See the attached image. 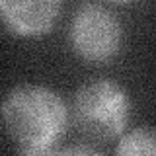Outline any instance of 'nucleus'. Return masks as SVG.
<instances>
[{
  "instance_id": "1",
  "label": "nucleus",
  "mask_w": 156,
  "mask_h": 156,
  "mask_svg": "<svg viewBox=\"0 0 156 156\" xmlns=\"http://www.w3.org/2000/svg\"><path fill=\"white\" fill-rule=\"evenodd\" d=\"M68 107L55 90L41 84H18L2 101V121L10 143L20 154L57 152L68 127Z\"/></svg>"
},
{
  "instance_id": "2",
  "label": "nucleus",
  "mask_w": 156,
  "mask_h": 156,
  "mask_svg": "<svg viewBox=\"0 0 156 156\" xmlns=\"http://www.w3.org/2000/svg\"><path fill=\"white\" fill-rule=\"evenodd\" d=\"M72 121L84 136L98 143L119 139L133 113L129 92L107 78L84 82L72 98Z\"/></svg>"
},
{
  "instance_id": "3",
  "label": "nucleus",
  "mask_w": 156,
  "mask_h": 156,
  "mask_svg": "<svg viewBox=\"0 0 156 156\" xmlns=\"http://www.w3.org/2000/svg\"><path fill=\"white\" fill-rule=\"evenodd\" d=\"M68 45L84 62H105L123 45V26L113 12L100 4H82L68 23Z\"/></svg>"
},
{
  "instance_id": "4",
  "label": "nucleus",
  "mask_w": 156,
  "mask_h": 156,
  "mask_svg": "<svg viewBox=\"0 0 156 156\" xmlns=\"http://www.w3.org/2000/svg\"><path fill=\"white\" fill-rule=\"evenodd\" d=\"M62 0H0L2 23L12 35L35 39L51 33Z\"/></svg>"
},
{
  "instance_id": "5",
  "label": "nucleus",
  "mask_w": 156,
  "mask_h": 156,
  "mask_svg": "<svg viewBox=\"0 0 156 156\" xmlns=\"http://www.w3.org/2000/svg\"><path fill=\"white\" fill-rule=\"evenodd\" d=\"M115 154H156V129L136 127V129L125 131L117 140Z\"/></svg>"
},
{
  "instance_id": "6",
  "label": "nucleus",
  "mask_w": 156,
  "mask_h": 156,
  "mask_svg": "<svg viewBox=\"0 0 156 156\" xmlns=\"http://www.w3.org/2000/svg\"><path fill=\"white\" fill-rule=\"evenodd\" d=\"M57 152L58 154H94V148H90V146H70V148H61Z\"/></svg>"
},
{
  "instance_id": "7",
  "label": "nucleus",
  "mask_w": 156,
  "mask_h": 156,
  "mask_svg": "<svg viewBox=\"0 0 156 156\" xmlns=\"http://www.w3.org/2000/svg\"><path fill=\"white\" fill-rule=\"evenodd\" d=\"M105 2H111V4H133V2H139V0H105Z\"/></svg>"
}]
</instances>
